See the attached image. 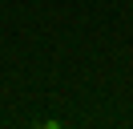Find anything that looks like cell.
Instances as JSON below:
<instances>
[{
  "label": "cell",
  "mask_w": 133,
  "mask_h": 129,
  "mask_svg": "<svg viewBox=\"0 0 133 129\" xmlns=\"http://www.w3.org/2000/svg\"><path fill=\"white\" fill-rule=\"evenodd\" d=\"M36 129H65V117H36Z\"/></svg>",
  "instance_id": "6da1fadb"
},
{
  "label": "cell",
  "mask_w": 133,
  "mask_h": 129,
  "mask_svg": "<svg viewBox=\"0 0 133 129\" xmlns=\"http://www.w3.org/2000/svg\"><path fill=\"white\" fill-rule=\"evenodd\" d=\"M125 8H129V12H133V0H129V4H125Z\"/></svg>",
  "instance_id": "7a4b0ae2"
}]
</instances>
